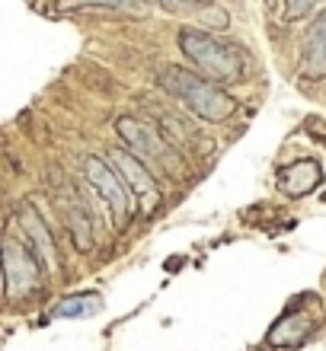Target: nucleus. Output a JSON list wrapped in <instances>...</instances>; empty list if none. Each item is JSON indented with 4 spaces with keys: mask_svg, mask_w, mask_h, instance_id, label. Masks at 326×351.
Returning <instances> with one entry per match:
<instances>
[{
    "mask_svg": "<svg viewBox=\"0 0 326 351\" xmlns=\"http://www.w3.org/2000/svg\"><path fill=\"white\" fill-rule=\"evenodd\" d=\"M160 86L179 99L189 112H196L202 121H227L237 109V102L227 90L208 80L202 74H192V71H183V67H163L160 71Z\"/></svg>",
    "mask_w": 326,
    "mask_h": 351,
    "instance_id": "nucleus-1",
    "label": "nucleus"
},
{
    "mask_svg": "<svg viewBox=\"0 0 326 351\" xmlns=\"http://www.w3.org/2000/svg\"><path fill=\"white\" fill-rule=\"evenodd\" d=\"M179 48L208 80H243L246 55L237 42L218 38L202 29H179Z\"/></svg>",
    "mask_w": 326,
    "mask_h": 351,
    "instance_id": "nucleus-2",
    "label": "nucleus"
},
{
    "mask_svg": "<svg viewBox=\"0 0 326 351\" xmlns=\"http://www.w3.org/2000/svg\"><path fill=\"white\" fill-rule=\"evenodd\" d=\"M115 128H119L121 141L128 144V150L148 169L157 167L160 173L173 176V179H176V176H183V173H179V169H183L179 154L170 147V141L163 138L154 125H148V121H141V119H128V115H125V119L115 121Z\"/></svg>",
    "mask_w": 326,
    "mask_h": 351,
    "instance_id": "nucleus-3",
    "label": "nucleus"
},
{
    "mask_svg": "<svg viewBox=\"0 0 326 351\" xmlns=\"http://www.w3.org/2000/svg\"><path fill=\"white\" fill-rule=\"evenodd\" d=\"M84 176H86V182H90V189L96 192V198H100V202L106 204V211L112 214V223H115V227H125V223L135 217L138 204L131 198L128 185L121 182L119 169L103 157H86Z\"/></svg>",
    "mask_w": 326,
    "mask_h": 351,
    "instance_id": "nucleus-4",
    "label": "nucleus"
},
{
    "mask_svg": "<svg viewBox=\"0 0 326 351\" xmlns=\"http://www.w3.org/2000/svg\"><path fill=\"white\" fill-rule=\"evenodd\" d=\"M109 163L119 169L121 182L128 185V192H131V198H135V204H138V211L141 214L157 211L160 208V189H157V182H154V173H150L131 150H112Z\"/></svg>",
    "mask_w": 326,
    "mask_h": 351,
    "instance_id": "nucleus-5",
    "label": "nucleus"
},
{
    "mask_svg": "<svg viewBox=\"0 0 326 351\" xmlns=\"http://www.w3.org/2000/svg\"><path fill=\"white\" fill-rule=\"evenodd\" d=\"M38 265L36 252L29 246H19L16 240H7V250H3V281H7V297H23L32 294L38 287Z\"/></svg>",
    "mask_w": 326,
    "mask_h": 351,
    "instance_id": "nucleus-6",
    "label": "nucleus"
},
{
    "mask_svg": "<svg viewBox=\"0 0 326 351\" xmlns=\"http://www.w3.org/2000/svg\"><path fill=\"white\" fill-rule=\"evenodd\" d=\"M19 230L26 237V246L36 252V259L55 275L58 268H61V259H58V246H55V237L48 230L45 217L38 214V208L32 202L19 204Z\"/></svg>",
    "mask_w": 326,
    "mask_h": 351,
    "instance_id": "nucleus-7",
    "label": "nucleus"
},
{
    "mask_svg": "<svg viewBox=\"0 0 326 351\" xmlns=\"http://www.w3.org/2000/svg\"><path fill=\"white\" fill-rule=\"evenodd\" d=\"M58 208H61V214H65L67 230H71V237H74L77 250L86 252L90 246H93V217H90V211H86L84 198H80L71 185H61V189H58Z\"/></svg>",
    "mask_w": 326,
    "mask_h": 351,
    "instance_id": "nucleus-8",
    "label": "nucleus"
},
{
    "mask_svg": "<svg viewBox=\"0 0 326 351\" xmlns=\"http://www.w3.org/2000/svg\"><path fill=\"white\" fill-rule=\"evenodd\" d=\"M320 182H323V169H320L317 160H294V163L285 167L279 176V189H281V195H288V198H304V195H310Z\"/></svg>",
    "mask_w": 326,
    "mask_h": 351,
    "instance_id": "nucleus-9",
    "label": "nucleus"
},
{
    "mask_svg": "<svg viewBox=\"0 0 326 351\" xmlns=\"http://www.w3.org/2000/svg\"><path fill=\"white\" fill-rule=\"evenodd\" d=\"M310 329H314V326H310L307 316L298 313V310H288V313L269 329V345H275V348H294V345L307 342Z\"/></svg>",
    "mask_w": 326,
    "mask_h": 351,
    "instance_id": "nucleus-10",
    "label": "nucleus"
},
{
    "mask_svg": "<svg viewBox=\"0 0 326 351\" xmlns=\"http://www.w3.org/2000/svg\"><path fill=\"white\" fill-rule=\"evenodd\" d=\"M304 74L326 77V10L307 29V48H304Z\"/></svg>",
    "mask_w": 326,
    "mask_h": 351,
    "instance_id": "nucleus-11",
    "label": "nucleus"
},
{
    "mask_svg": "<svg viewBox=\"0 0 326 351\" xmlns=\"http://www.w3.org/2000/svg\"><path fill=\"white\" fill-rule=\"evenodd\" d=\"M103 310V297L93 294V291H86V294H71L65 297L61 304L51 310L55 316H65V319H84V316H93Z\"/></svg>",
    "mask_w": 326,
    "mask_h": 351,
    "instance_id": "nucleus-12",
    "label": "nucleus"
},
{
    "mask_svg": "<svg viewBox=\"0 0 326 351\" xmlns=\"http://www.w3.org/2000/svg\"><path fill=\"white\" fill-rule=\"evenodd\" d=\"M317 7V0H285V19L288 23H298Z\"/></svg>",
    "mask_w": 326,
    "mask_h": 351,
    "instance_id": "nucleus-13",
    "label": "nucleus"
},
{
    "mask_svg": "<svg viewBox=\"0 0 326 351\" xmlns=\"http://www.w3.org/2000/svg\"><path fill=\"white\" fill-rule=\"evenodd\" d=\"M128 0H58L61 10H84V7H125Z\"/></svg>",
    "mask_w": 326,
    "mask_h": 351,
    "instance_id": "nucleus-14",
    "label": "nucleus"
},
{
    "mask_svg": "<svg viewBox=\"0 0 326 351\" xmlns=\"http://www.w3.org/2000/svg\"><path fill=\"white\" fill-rule=\"evenodd\" d=\"M160 7H170V10H186V7H196L198 0H154Z\"/></svg>",
    "mask_w": 326,
    "mask_h": 351,
    "instance_id": "nucleus-15",
    "label": "nucleus"
}]
</instances>
